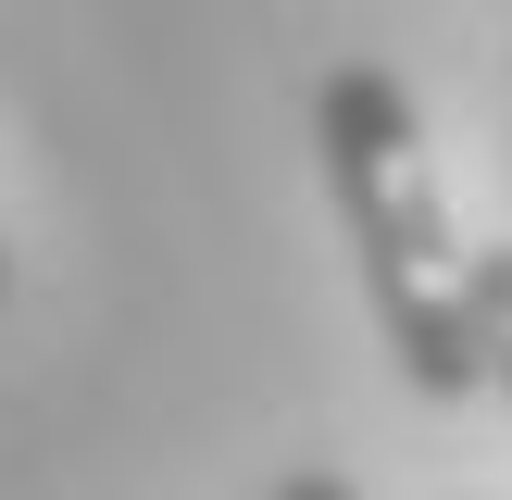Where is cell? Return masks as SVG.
<instances>
[{
    "mask_svg": "<svg viewBox=\"0 0 512 500\" xmlns=\"http://www.w3.org/2000/svg\"><path fill=\"white\" fill-rule=\"evenodd\" d=\"M313 150L325 188L350 213V250H363L375 325H388L400 375L425 400H475L488 363H475V288H463V225H450V188L425 163V113L388 63H338L313 88Z\"/></svg>",
    "mask_w": 512,
    "mask_h": 500,
    "instance_id": "1",
    "label": "cell"
},
{
    "mask_svg": "<svg viewBox=\"0 0 512 500\" xmlns=\"http://www.w3.org/2000/svg\"><path fill=\"white\" fill-rule=\"evenodd\" d=\"M463 288H475V363H488L500 400H512V238L463 250Z\"/></svg>",
    "mask_w": 512,
    "mask_h": 500,
    "instance_id": "2",
    "label": "cell"
},
{
    "mask_svg": "<svg viewBox=\"0 0 512 500\" xmlns=\"http://www.w3.org/2000/svg\"><path fill=\"white\" fill-rule=\"evenodd\" d=\"M275 500H363V488H350L338 463H300V475H288V488H275Z\"/></svg>",
    "mask_w": 512,
    "mask_h": 500,
    "instance_id": "3",
    "label": "cell"
},
{
    "mask_svg": "<svg viewBox=\"0 0 512 500\" xmlns=\"http://www.w3.org/2000/svg\"><path fill=\"white\" fill-rule=\"evenodd\" d=\"M0 288H13V250H0Z\"/></svg>",
    "mask_w": 512,
    "mask_h": 500,
    "instance_id": "4",
    "label": "cell"
}]
</instances>
